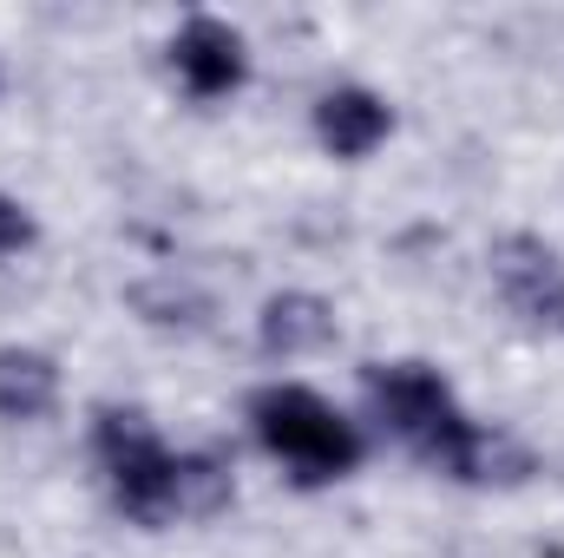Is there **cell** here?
<instances>
[{"instance_id":"6da1fadb","label":"cell","mask_w":564,"mask_h":558,"mask_svg":"<svg viewBox=\"0 0 564 558\" xmlns=\"http://www.w3.org/2000/svg\"><path fill=\"white\" fill-rule=\"evenodd\" d=\"M368 401H375V415L388 420V433L408 440L426 466L446 473V480L492 486V480H525L532 473V460L506 433H486L453 401L446 375L426 368V362H375L368 368Z\"/></svg>"},{"instance_id":"7a4b0ae2","label":"cell","mask_w":564,"mask_h":558,"mask_svg":"<svg viewBox=\"0 0 564 558\" xmlns=\"http://www.w3.org/2000/svg\"><path fill=\"white\" fill-rule=\"evenodd\" d=\"M250 427H257V440L276 453L302 486L341 480V473H355V460H361L355 420H341L315 388H295V382H276V388L250 395Z\"/></svg>"},{"instance_id":"3957f363","label":"cell","mask_w":564,"mask_h":558,"mask_svg":"<svg viewBox=\"0 0 564 558\" xmlns=\"http://www.w3.org/2000/svg\"><path fill=\"white\" fill-rule=\"evenodd\" d=\"M93 447H99V466H106L126 519L164 526L184 513V453H171L139 408H99Z\"/></svg>"},{"instance_id":"277c9868","label":"cell","mask_w":564,"mask_h":558,"mask_svg":"<svg viewBox=\"0 0 564 558\" xmlns=\"http://www.w3.org/2000/svg\"><path fill=\"white\" fill-rule=\"evenodd\" d=\"M492 282L506 296V309L539 329V335H564V257L545 244V237H499L492 244Z\"/></svg>"},{"instance_id":"5b68a950","label":"cell","mask_w":564,"mask_h":558,"mask_svg":"<svg viewBox=\"0 0 564 558\" xmlns=\"http://www.w3.org/2000/svg\"><path fill=\"white\" fill-rule=\"evenodd\" d=\"M171 73H177L197 99H224V93L243 86V73H250V46H243V33H237L230 20L197 13V20H184L177 40H171Z\"/></svg>"},{"instance_id":"8992f818","label":"cell","mask_w":564,"mask_h":558,"mask_svg":"<svg viewBox=\"0 0 564 558\" xmlns=\"http://www.w3.org/2000/svg\"><path fill=\"white\" fill-rule=\"evenodd\" d=\"M388 132H394V112L368 86H335V93L315 99V139L328 144L335 158H368Z\"/></svg>"},{"instance_id":"52a82bcc","label":"cell","mask_w":564,"mask_h":558,"mask_svg":"<svg viewBox=\"0 0 564 558\" xmlns=\"http://www.w3.org/2000/svg\"><path fill=\"white\" fill-rule=\"evenodd\" d=\"M257 342H263V355H276V362L315 355V348L335 342V309H328L322 296H308V289H282V296L263 302V315H257Z\"/></svg>"},{"instance_id":"ba28073f","label":"cell","mask_w":564,"mask_h":558,"mask_svg":"<svg viewBox=\"0 0 564 558\" xmlns=\"http://www.w3.org/2000/svg\"><path fill=\"white\" fill-rule=\"evenodd\" d=\"M59 401V368L40 348H0V420H40Z\"/></svg>"},{"instance_id":"9c48e42d","label":"cell","mask_w":564,"mask_h":558,"mask_svg":"<svg viewBox=\"0 0 564 558\" xmlns=\"http://www.w3.org/2000/svg\"><path fill=\"white\" fill-rule=\"evenodd\" d=\"M132 309L158 329H204L210 322V296L184 289V282H139L132 289Z\"/></svg>"},{"instance_id":"30bf717a","label":"cell","mask_w":564,"mask_h":558,"mask_svg":"<svg viewBox=\"0 0 564 558\" xmlns=\"http://www.w3.org/2000/svg\"><path fill=\"white\" fill-rule=\"evenodd\" d=\"M33 237H40V230H33V211L13 204V197H0V257H20Z\"/></svg>"}]
</instances>
